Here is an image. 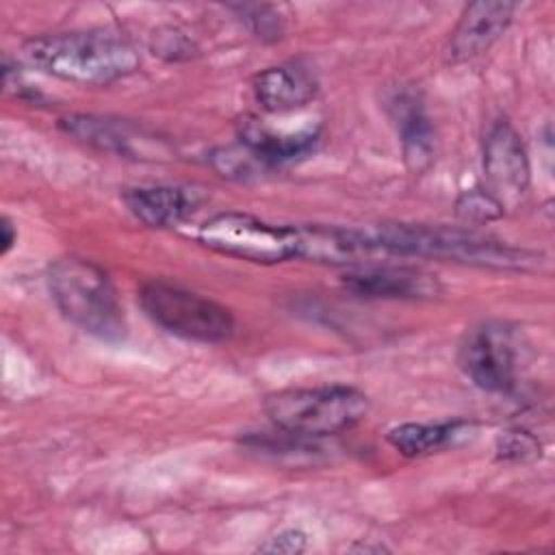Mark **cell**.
<instances>
[{"instance_id":"8","label":"cell","mask_w":555,"mask_h":555,"mask_svg":"<svg viewBox=\"0 0 555 555\" xmlns=\"http://www.w3.org/2000/svg\"><path fill=\"white\" fill-rule=\"evenodd\" d=\"M483 176L486 193L505 210L522 202L529 189V158L516 128L501 119L483 143Z\"/></svg>"},{"instance_id":"2","label":"cell","mask_w":555,"mask_h":555,"mask_svg":"<svg viewBox=\"0 0 555 555\" xmlns=\"http://www.w3.org/2000/svg\"><path fill=\"white\" fill-rule=\"evenodd\" d=\"M48 288L61 314L82 332L102 340H119L126 319L108 273L78 256H65L50 264Z\"/></svg>"},{"instance_id":"24","label":"cell","mask_w":555,"mask_h":555,"mask_svg":"<svg viewBox=\"0 0 555 555\" xmlns=\"http://www.w3.org/2000/svg\"><path fill=\"white\" fill-rule=\"evenodd\" d=\"M349 551H360V553H382V551H386L382 544H375V546H371V544H356V546H351Z\"/></svg>"},{"instance_id":"11","label":"cell","mask_w":555,"mask_h":555,"mask_svg":"<svg viewBox=\"0 0 555 555\" xmlns=\"http://www.w3.org/2000/svg\"><path fill=\"white\" fill-rule=\"evenodd\" d=\"M512 2H470L462 11L451 37L449 61L464 63L490 50V46L505 33L514 17Z\"/></svg>"},{"instance_id":"4","label":"cell","mask_w":555,"mask_h":555,"mask_svg":"<svg viewBox=\"0 0 555 555\" xmlns=\"http://www.w3.org/2000/svg\"><path fill=\"white\" fill-rule=\"evenodd\" d=\"M262 408L269 421L286 436L321 438L360 423L369 412V399L353 386L332 384L271 392Z\"/></svg>"},{"instance_id":"1","label":"cell","mask_w":555,"mask_h":555,"mask_svg":"<svg viewBox=\"0 0 555 555\" xmlns=\"http://www.w3.org/2000/svg\"><path fill=\"white\" fill-rule=\"evenodd\" d=\"M24 56L37 69L82 87H104L139 69L134 46L106 30H76L33 37Z\"/></svg>"},{"instance_id":"9","label":"cell","mask_w":555,"mask_h":555,"mask_svg":"<svg viewBox=\"0 0 555 555\" xmlns=\"http://www.w3.org/2000/svg\"><path fill=\"white\" fill-rule=\"evenodd\" d=\"M61 128L76 141L121 158L152 160L160 158L163 154H169V147L163 139L124 119L98 115H69L61 119Z\"/></svg>"},{"instance_id":"14","label":"cell","mask_w":555,"mask_h":555,"mask_svg":"<svg viewBox=\"0 0 555 555\" xmlns=\"http://www.w3.org/2000/svg\"><path fill=\"white\" fill-rule=\"evenodd\" d=\"M128 210L150 228H171L184 221L197 206V195L184 186H137L124 195Z\"/></svg>"},{"instance_id":"21","label":"cell","mask_w":555,"mask_h":555,"mask_svg":"<svg viewBox=\"0 0 555 555\" xmlns=\"http://www.w3.org/2000/svg\"><path fill=\"white\" fill-rule=\"evenodd\" d=\"M243 20L251 26V30L262 39H278L282 33V24L269 7H241Z\"/></svg>"},{"instance_id":"23","label":"cell","mask_w":555,"mask_h":555,"mask_svg":"<svg viewBox=\"0 0 555 555\" xmlns=\"http://www.w3.org/2000/svg\"><path fill=\"white\" fill-rule=\"evenodd\" d=\"M0 230H2V238H0V243H2V254H9V249H11V247L15 245V241H17V230L13 228V223H11L9 217H2Z\"/></svg>"},{"instance_id":"7","label":"cell","mask_w":555,"mask_h":555,"mask_svg":"<svg viewBox=\"0 0 555 555\" xmlns=\"http://www.w3.org/2000/svg\"><path fill=\"white\" fill-rule=\"evenodd\" d=\"M460 369L488 392H509L516 384L518 349L512 327L505 323H483L473 327L460 345Z\"/></svg>"},{"instance_id":"3","label":"cell","mask_w":555,"mask_h":555,"mask_svg":"<svg viewBox=\"0 0 555 555\" xmlns=\"http://www.w3.org/2000/svg\"><path fill=\"white\" fill-rule=\"evenodd\" d=\"M388 256H431L494 269H529L535 256L475 232L429 225H379L373 230Z\"/></svg>"},{"instance_id":"19","label":"cell","mask_w":555,"mask_h":555,"mask_svg":"<svg viewBox=\"0 0 555 555\" xmlns=\"http://www.w3.org/2000/svg\"><path fill=\"white\" fill-rule=\"evenodd\" d=\"M496 451L501 460L527 462V460L540 457V442L535 436H531L525 429H512L499 438Z\"/></svg>"},{"instance_id":"12","label":"cell","mask_w":555,"mask_h":555,"mask_svg":"<svg viewBox=\"0 0 555 555\" xmlns=\"http://www.w3.org/2000/svg\"><path fill=\"white\" fill-rule=\"evenodd\" d=\"M343 284L360 297L375 299H427L436 297L440 291V284L434 275L410 267L388 264L356 267L343 278Z\"/></svg>"},{"instance_id":"15","label":"cell","mask_w":555,"mask_h":555,"mask_svg":"<svg viewBox=\"0 0 555 555\" xmlns=\"http://www.w3.org/2000/svg\"><path fill=\"white\" fill-rule=\"evenodd\" d=\"M390 106L401 139L403 160L414 173H421L431 165L436 152L434 128L429 124V117L418 98L408 91L397 93L390 100Z\"/></svg>"},{"instance_id":"10","label":"cell","mask_w":555,"mask_h":555,"mask_svg":"<svg viewBox=\"0 0 555 555\" xmlns=\"http://www.w3.org/2000/svg\"><path fill=\"white\" fill-rule=\"evenodd\" d=\"M297 258L321 264L366 267L379 256H388L373 230H351L338 225H295Z\"/></svg>"},{"instance_id":"16","label":"cell","mask_w":555,"mask_h":555,"mask_svg":"<svg viewBox=\"0 0 555 555\" xmlns=\"http://www.w3.org/2000/svg\"><path fill=\"white\" fill-rule=\"evenodd\" d=\"M317 137V128H306L299 132H275L258 119H245L238 126V143L256 154L267 167L306 154L314 145Z\"/></svg>"},{"instance_id":"18","label":"cell","mask_w":555,"mask_h":555,"mask_svg":"<svg viewBox=\"0 0 555 555\" xmlns=\"http://www.w3.org/2000/svg\"><path fill=\"white\" fill-rule=\"evenodd\" d=\"M210 160H212L215 169L221 176H228V178H249V176H254V173H258L260 169L267 167L243 143L230 145V147H219L217 152H212Z\"/></svg>"},{"instance_id":"17","label":"cell","mask_w":555,"mask_h":555,"mask_svg":"<svg viewBox=\"0 0 555 555\" xmlns=\"http://www.w3.org/2000/svg\"><path fill=\"white\" fill-rule=\"evenodd\" d=\"M470 431V425L464 421L451 423H403L388 431V442L395 451L405 457H421L447 449L462 436Z\"/></svg>"},{"instance_id":"5","label":"cell","mask_w":555,"mask_h":555,"mask_svg":"<svg viewBox=\"0 0 555 555\" xmlns=\"http://www.w3.org/2000/svg\"><path fill=\"white\" fill-rule=\"evenodd\" d=\"M139 304L158 327L186 340L223 343L234 330V319L225 306L169 282L143 284Z\"/></svg>"},{"instance_id":"6","label":"cell","mask_w":555,"mask_h":555,"mask_svg":"<svg viewBox=\"0 0 555 555\" xmlns=\"http://www.w3.org/2000/svg\"><path fill=\"white\" fill-rule=\"evenodd\" d=\"M197 241L223 256L258 264H275L297 258L295 225H275L247 212H219L204 221Z\"/></svg>"},{"instance_id":"13","label":"cell","mask_w":555,"mask_h":555,"mask_svg":"<svg viewBox=\"0 0 555 555\" xmlns=\"http://www.w3.org/2000/svg\"><path fill=\"white\" fill-rule=\"evenodd\" d=\"M256 102L269 113H288L306 106L317 95V80L299 63H282L254 76Z\"/></svg>"},{"instance_id":"22","label":"cell","mask_w":555,"mask_h":555,"mask_svg":"<svg viewBox=\"0 0 555 555\" xmlns=\"http://www.w3.org/2000/svg\"><path fill=\"white\" fill-rule=\"evenodd\" d=\"M304 548H306V535L297 529H284L278 535L267 538V542L258 546V551L262 553H288V555L301 553Z\"/></svg>"},{"instance_id":"20","label":"cell","mask_w":555,"mask_h":555,"mask_svg":"<svg viewBox=\"0 0 555 555\" xmlns=\"http://www.w3.org/2000/svg\"><path fill=\"white\" fill-rule=\"evenodd\" d=\"M457 215L464 221H490L503 215V208L486 191H466L457 199Z\"/></svg>"}]
</instances>
